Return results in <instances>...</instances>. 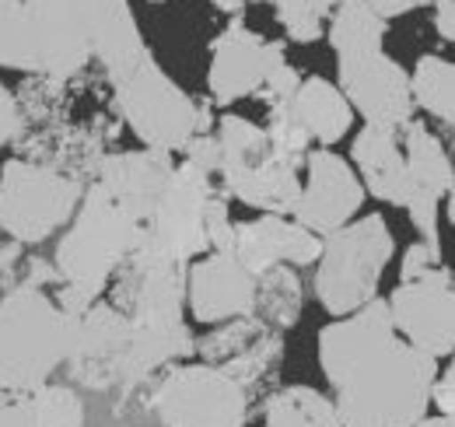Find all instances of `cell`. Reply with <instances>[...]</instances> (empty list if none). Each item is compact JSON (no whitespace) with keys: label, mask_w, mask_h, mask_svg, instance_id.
Segmentation results:
<instances>
[{"label":"cell","mask_w":455,"mask_h":427,"mask_svg":"<svg viewBox=\"0 0 455 427\" xmlns=\"http://www.w3.org/2000/svg\"><path fill=\"white\" fill-rule=\"evenodd\" d=\"M263 133H267V141H270L274 151H281V155H287V158H294V161H305L308 148H312L305 126L294 119L291 106L267 109V126H263Z\"/></svg>","instance_id":"33"},{"label":"cell","mask_w":455,"mask_h":427,"mask_svg":"<svg viewBox=\"0 0 455 427\" xmlns=\"http://www.w3.org/2000/svg\"><path fill=\"white\" fill-rule=\"evenodd\" d=\"M347 161H354V172H357L364 193L375 197L379 204L406 207V200L413 197V182H410L403 148H399V130H393V126L364 123L354 133Z\"/></svg>","instance_id":"23"},{"label":"cell","mask_w":455,"mask_h":427,"mask_svg":"<svg viewBox=\"0 0 455 427\" xmlns=\"http://www.w3.org/2000/svg\"><path fill=\"white\" fill-rule=\"evenodd\" d=\"M298 85H301V70H298L294 63H281V67L263 81V88H259L252 99H259L267 109L291 106V99H294Z\"/></svg>","instance_id":"34"},{"label":"cell","mask_w":455,"mask_h":427,"mask_svg":"<svg viewBox=\"0 0 455 427\" xmlns=\"http://www.w3.org/2000/svg\"><path fill=\"white\" fill-rule=\"evenodd\" d=\"M399 148H403V161H406L413 193H431L438 200L452 197V158H449V148L442 144V137L424 119H410L399 130Z\"/></svg>","instance_id":"25"},{"label":"cell","mask_w":455,"mask_h":427,"mask_svg":"<svg viewBox=\"0 0 455 427\" xmlns=\"http://www.w3.org/2000/svg\"><path fill=\"white\" fill-rule=\"evenodd\" d=\"M25 256H28V253H25V246H18V242H11V238H4V235H0V294L21 284Z\"/></svg>","instance_id":"38"},{"label":"cell","mask_w":455,"mask_h":427,"mask_svg":"<svg viewBox=\"0 0 455 427\" xmlns=\"http://www.w3.org/2000/svg\"><path fill=\"white\" fill-rule=\"evenodd\" d=\"M144 410L158 427H245L249 392L204 361H182L144 392Z\"/></svg>","instance_id":"10"},{"label":"cell","mask_w":455,"mask_h":427,"mask_svg":"<svg viewBox=\"0 0 455 427\" xmlns=\"http://www.w3.org/2000/svg\"><path fill=\"white\" fill-rule=\"evenodd\" d=\"M218 11H225V14H231V18H238L249 4H274V0H211Z\"/></svg>","instance_id":"43"},{"label":"cell","mask_w":455,"mask_h":427,"mask_svg":"<svg viewBox=\"0 0 455 427\" xmlns=\"http://www.w3.org/2000/svg\"><path fill=\"white\" fill-rule=\"evenodd\" d=\"M193 358L225 372L252 399L259 389H267L277 378L281 365H284V333L270 329L256 316L228 319L221 326H211L207 336H196Z\"/></svg>","instance_id":"15"},{"label":"cell","mask_w":455,"mask_h":427,"mask_svg":"<svg viewBox=\"0 0 455 427\" xmlns=\"http://www.w3.org/2000/svg\"><path fill=\"white\" fill-rule=\"evenodd\" d=\"M413 427H455L452 417H442V414H427V417H420Z\"/></svg>","instance_id":"44"},{"label":"cell","mask_w":455,"mask_h":427,"mask_svg":"<svg viewBox=\"0 0 455 427\" xmlns=\"http://www.w3.org/2000/svg\"><path fill=\"white\" fill-rule=\"evenodd\" d=\"M140 221H133L123 207L88 182L81 193V204L63 228L53 253V267L60 273V287L53 302L63 316H81L92 302H99L123 267V260L140 242Z\"/></svg>","instance_id":"3"},{"label":"cell","mask_w":455,"mask_h":427,"mask_svg":"<svg viewBox=\"0 0 455 427\" xmlns=\"http://www.w3.org/2000/svg\"><path fill=\"white\" fill-rule=\"evenodd\" d=\"M256 277L228 253H204L186 267V309L204 326L252 316Z\"/></svg>","instance_id":"19"},{"label":"cell","mask_w":455,"mask_h":427,"mask_svg":"<svg viewBox=\"0 0 455 427\" xmlns=\"http://www.w3.org/2000/svg\"><path fill=\"white\" fill-rule=\"evenodd\" d=\"M323 238L305 231L294 217L281 214H259L249 221H235L228 256H235L252 277L270 267H315Z\"/></svg>","instance_id":"20"},{"label":"cell","mask_w":455,"mask_h":427,"mask_svg":"<svg viewBox=\"0 0 455 427\" xmlns=\"http://www.w3.org/2000/svg\"><path fill=\"white\" fill-rule=\"evenodd\" d=\"M84 182L25 158L0 165V235L18 246H43L70 224Z\"/></svg>","instance_id":"9"},{"label":"cell","mask_w":455,"mask_h":427,"mask_svg":"<svg viewBox=\"0 0 455 427\" xmlns=\"http://www.w3.org/2000/svg\"><path fill=\"white\" fill-rule=\"evenodd\" d=\"M32 427H88V399L70 382H46L32 396H25Z\"/></svg>","instance_id":"30"},{"label":"cell","mask_w":455,"mask_h":427,"mask_svg":"<svg viewBox=\"0 0 455 427\" xmlns=\"http://www.w3.org/2000/svg\"><path fill=\"white\" fill-rule=\"evenodd\" d=\"M0 427H32L28 424V407H25V399L0 403Z\"/></svg>","instance_id":"42"},{"label":"cell","mask_w":455,"mask_h":427,"mask_svg":"<svg viewBox=\"0 0 455 427\" xmlns=\"http://www.w3.org/2000/svg\"><path fill=\"white\" fill-rule=\"evenodd\" d=\"M214 193H218L214 175L200 172L189 161H175L155 211L140 228V242L175 263L189 267L196 256L211 253L207 211H211Z\"/></svg>","instance_id":"11"},{"label":"cell","mask_w":455,"mask_h":427,"mask_svg":"<svg viewBox=\"0 0 455 427\" xmlns=\"http://www.w3.org/2000/svg\"><path fill=\"white\" fill-rule=\"evenodd\" d=\"M130 343V319L106 298L92 302L81 316H67V358L70 385L92 396H116L123 385V358Z\"/></svg>","instance_id":"12"},{"label":"cell","mask_w":455,"mask_h":427,"mask_svg":"<svg viewBox=\"0 0 455 427\" xmlns=\"http://www.w3.org/2000/svg\"><path fill=\"white\" fill-rule=\"evenodd\" d=\"M337 88L347 99L350 112L361 116L364 123L403 130L410 119H417V109L410 99V74L386 50L364 56H340Z\"/></svg>","instance_id":"18"},{"label":"cell","mask_w":455,"mask_h":427,"mask_svg":"<svg viewBox=\"0 0 455 427\" xmlns=\"http://www.w3.org/2000/svg\"><path fill=\"white\" fill-rule=\"evenodd\" d=\"M435 32L442 43H452L455 39V4L452 0H435Z\"/></svg>","instance_id":"41"},{"label":"cell","mask_w":455,"mask_h":427,"mask_svg":"<svg viewBox=\"0 0 455 427\" xmlns=\"http://www.w3.org/2000/svg\"><path fill=\"white\" fill-rule=\"evenodd\" d=\"M36 74L74 81L92 63L102 77L133 63L148 50L130 0H25Z\"/></svg>","instance_id":"2"},{"label":"cell","mask_w":455,"mask_h":427,"mask_svg":"<svg viewBox=\"0 0 455 427\" xmlns=\"http://www.w3.org/2000/svg\"><path fill=\"white\" fill-rule=\"evenodd\" d=\"M106 302L116 305L133 326H182L186 305V263L155 253L137 242V249L123 260L116 277L106 287Z\"/></svg>","instance_id":"13"},{"label":"cell","mask_w":455,"mask_h":427,"mask_svg":"<svg viewBox=\"0 0 455 427\" xmlns=\"http://www.w3.org/2000/svg\"><path fill=\"white\" fill-rule=\"evenodd\" d=\"M435 375V358L393 336L333 389V407L347 427H413L431 414Z\"/></svg>","instance_id":"4"},{"label":"cell","mask_w":455,"mask_h":427,"mask_svg":"<svg viewBox=\"0 0 455 427\" xmlns=\"http://www.w3.org/2000/svg\"><path fill=\"white\" fill-rule=\"evenodd\" d=\"M410 99L413 109L438 119L445 130L455 123V67L438 53H424L410 70Z\"/></svg>","instance_id":"29"},{"label":"cell","mask_w":455,"mask_h":427,"mask_svg":"<svg viewBox=\"0 0 455 427\" xmlns=\"http://www.w3.org/2000/svg\"><path fill=\"white\" fill-rule=\"evenodd\" d=\"M389 32V21H382L364 0H337L326 21V39L340 56H364L379 53L382 39Z\"/></svg>","instance_id":"26"},{"label":"cell","mask_w":455,"mask_h":427,"mask_svg":"<svg viewBox=\"0 0 455 427\" xmlns=\"http://www.w3.org/2000/svg\"><path fill=\"white\" fill-rule=\"evenodd\" d=\"M382 21H393L399 14H410V11H417V7H431L435 0H364Z\"/></svg>","instance_id":"40"},{"label":"cell","mask_w":455,"mask_h":427,"mask_svg":"<svg viewBox=\"0 0 455 427\" xmlns=\"http://www.w3.org/2000/svg\"><path fill=\"white\" fill-rule=\"evenodd\" d=\"M393 336H396V329H393V319H389L386 298H375L364 309L323 326L315 343H319V368L326 375L330 389H337L371 350H379Z\"/></svg>","instance_id":"22"},{"label":"cell","mask_w":455,"mask_h":427,"mask_svg":"<svg viewBox=\"0 0 455 427\" xmlns=\"http://www.w3.org/2000/svg\"><path fill=\"white\" fill-rule=\"evenodd\" d=\"M301 309H305V287H301V277L294 267H270L256 277L252 316L259 322L284 333L301 322Z\"/></svg>","instance_id":"28"},{"label":"cell","mask_w":455,"mask_h":427,"mask_svg":"<svg viewBox=\"0 0 455 427\" xmlns=\"http://www.w3.org/2000/svg\"><path fill=\"white\" fill-rule=\"evenodd\" d=\"M435 267H442V253L424 246V242H413L403 249V260H399V284L403 280H417L424 273H431Z\"/></svg>","instance_id":"35"},{"label":"cell","mask_w":455,"mask_h":427,"mask_svg":"<svg viewBox=\"0 0 455 427\" xmlns=\"http://www.w3.org/2000/svg\"><path fill=\"white\" fill-rule=\"evenodd\" d=\"M148 4H165V0H148Z\"/></svg>","instance_id":"45"},{"label":"cell","mask_w":455,"mask_h":427,"mask_svg":"<svg viewBox=\"0 0 455 427\" xmlns=\"http://www.w3.org/2000/svg\"><path fill=\"white\" fill-rule=\"evenodd\" d=\"M218 148H221V193L259 214L291 217L301 189V161L287 158L270 148L259 123L225 112L218 119Z\"/></svg>","instance_id":"8"},{"label":"cell","mask_w":455,"mask_h":427,"mask_svg":"<svg viewBox=\"0 0 455 427\" xmlns=\"http://www.w3.org/2000/svg\"><path fill=\"white\" fill-rule=\"evenodd\" d=\"M337 0H274L277 21L284 28L287 43L294 46H312L326 36V21Z\"/></svg>","instance_id":"32"},{"label":"cell","mask_w":455,"mask_h":427,"mask_svg":"<svg viewBox=\"0 0 455 427\" xmlns=\"http://www.w3.org/2000/svg\"><path fill=\"white\" fill-rule=\"evenodd\" d=\"M182 161L196 165V168H200V172H207V175H218V165H221V148H218V137H214V133H196V137L186 144Z\"/></svg>","instance_id":"36"},{"label":"cell","mask_w":455,"mask_h":427,"mask_svg":"<svg viewBox=\"0 0 455 427\" xmlns=\"http://www.w3.org/2000/svg\"><path fill=\"white\" fill-rule=\"evenodd\" d=\"M172 168H175V155L155 151V148H137V151H106L92 182L113 200L116 207L130 214L133 221H148L165 182H169Z\"/></svg>","instance_id":"21"},{"label":"cell","mask_w":455,"mask_h":427,"mask_svg":"<svg viewBox=\"0 0 455 427\" xmlns=\"http://www.w3.org/2000/svg\"><path fill=\"white\" fill-rule=\"evenodd\" d=\"M21 130H25V119H21L18 99H14V92L0 81V148L14 144V141L21 137Z\"/></svg>","instance_id":"37"},{"label":"cell","mask_w":455,"mask_h":427,"mask_svg":"<svg viewBox=\"0 0 455 427\" xmlns=\"http://www.w3.org/2000/svg\"><path fill=\"white\" fill-rule=\"evenodd\" d=\"M294 119L305 126L308 141L319 148H333L354 126V112L340 95V88L326 77H301L294 99H291Z\"/></svg>","instance_id":"24"},{"label":"cell","mask_w":455,"mask_h":427,"mask_svg":"<svg viewBox=\"0 0 455 427\" xmlns=\"http://www.w3.org/2000/svg\"><path fill=\"white\" fill-rule=\"evenodd\" d=\"M14 99L25 119V130L14 141V158L57 168L88 186L99 158L123 133L113 99L99 102L88 70L77 74L74 81H50L28 74Z\"/></svg>","instance_id":"1"},{"label":"cell","mask_w":455,"mask_h":427,"mask_svg":"<svg viewBox=\"0 0 455 427\" xmlns=\"http://www.w3.org/2000/svg\"><path fill=\"white\" fill-rule=\"evenodd\" d=\"M263 427H347L330 396L312 385H287L267 396Z\"/></svg>","instance_id":"27"},{"label":"cell","mask_w":455,"mask_h":427,"mask_svg":"<svg viewBox=\"0 0 455 427\" xmlns=\"http://www.w3.org/2000/svg\"><path fill=\"white\" fill-rule=\"evenodd\" d=\"M455 410V368H438L431 382V414L452 417Z\"/></svg>","instance_id":"39"},{"label":"cell","mask_w":455,"mask_h":427,"mask_svg":"<svg viewBox=\"0 0 455 427\" xmlns=\"http://www.w3.org/2000/svg\"><path fill=\"white\" fill-rule=\"evenodd\" d=\"M119 123L144 144L165 155H182L196 133H211V102H196L158 63L151 50L106 77Z\"/></svg>","instance_id":"5"},{"label":"cell","mask_w":455,"mask_h":427,"mask_svg":"<svg viewBox=\"0 0 455 427\" xmlns=\"http://www.w3.org/2000/svg\"><path fill=\"white\" fill-rule=\"evenodd\" d=\"M389 319L403 343L413 350L445 361L455 350V284L452 270L435 267L417 280H403L386 298Z\"/></svg>","instance_id":"14"},{"label":"cell","mask_w":455,"mask_h":427,"mask_svg":"<svg viewBox=\"0 0 455 427\" xmlns=\"http://www.w3.org/2000/svg\"><path fill=\"white\" fill-rule=\"evenodd\" d=\"M305 179L298 189V204L291 217L312 231L315 238L333 235L337 228L350 224L354 217H361V207L368 200L354 165L337 155L333 148H308V155L301 161Z\"/></svg>","instance_id":"17"},{"label":"cell","mask_w":455,"mask_h":427,"mask_svg":"<svg viewBox=\"0 0 455 427\" xmlns=\"http://www.w3.org/2000/svg\"><path fill=\"white\" fill-rule=\"evenodd\" d=\"M396 256V238L382 214H361L323 238L315 260V302L326 316L343 319L379 298V284Z\"/></svg>","instance_id":"7"},{"label":"cell","mask_w":455,"mask_h":427,"mask_svg":"<svg viewBox=\"0 0 455 427\" xmlns=\"http://www.w3.org/2000/svg\"><path fill=\"white\" fill-rule=\"evenodd\" d=\"M281 63H287L284 43L263 39L242 21V14L231 18L211 43L207 102L228 109L242 99H252Z\"/></svg>","instance_id":"16"},{"label":"cell","mask_w":455,"mask_h":427,"mask_svg":"<svg viewBox=\"0 0 455 427\" xmlns=\"http://www.w3.org/2000/svg\"><path fill=\"white\" fill-rule=\"evenodd\" d=\"M67 358V316L50 291L11 287L0 294V403L53 382Z\"/></svg>","instance_id":"6"},{"label":"cell","mask_w":455,"mask_h":427,"mask_svg":"<svg viewBox=\"0 0 455 427\" xmlns=\"http://www.w3.org/2000/svg\"><path fill=\"white\" fill-rule=\"evenodd\" d=\"M0 67L36 74V46L25 0H0Z\"/></svg>","instance_id":"31"}]
</instances>
